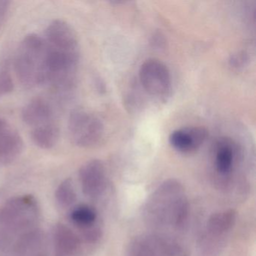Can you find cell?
Listing matches in <instances>:
<instances>
[{
	"mask_svg": "<svg viewBox=\"0 0 256 256\" xmlns=\"http://www.w3.org/2000/svg\"><path fill=\"white\" fill-rule=\"evenodd\" d=\"M188 212V204L184 188L176 180L163 182L146 204L148 222L155 226L184 224Z\"/></svg>",
	"mask_w": 256,
	"mask_h": 256,
	"instance_id": "6da1fadb",
	"label": "cell"
},
{
	"mask_svg": "<svg viewBox=\"0 0 256 256\" xmlns=\"http://www.w3.org/2000/svg\"><path fill=\"white\" fill-rule=\"evenodd\" d=\"M46 41L36 34L26 36L20 42L14 61L16 74L28 88L46 84Z\"/></svg>",
	"mask_w": 256,
	"mask_h": 256,
	"instance_id": "7a4b0ae2",
	"label": "cell"
},
{
	"mask_svg": "<svg viewBox=\"0 0 256 256\" xmlns=\"http://www.w3.org/2000/svg\"><path fill=\"white\" fill-rule=\"evenodd\" d=\"M40 212L38 200L32 194L14 196L0 206V232L17 236L34 228Z\"/></svg>",
	"mask_w": 256,
	"mask_h": 256,
	"instance_id": "3957f363",
	"label": "cell"
},
{
	"mask_svg": "<svg viewBox=\"0 0 256 256\" xmlns=\"http://www.w3.org/2000/svg\"><path fill=\"white\" fill-rule=\"evenodd\" d=\"M68 132L72 142L80 148H92L98 144L104 134L102 121L94 114L76 109L68 119Z\"/></svg>",
	"mask_w": 256,
	"mask_h": 256,
	"instance_id": "277c9868",
	"label": "cell"
},
{
	"mask_svg": "<svg viewBox=\"0 0 256 256\" xmlns=\"http://www.w3.org/2000/svg\"><path fill=\"white\" fill-rule=\"evenodd\" d=\"M140 84L149 95L166 98L172 90V76L167 66L160 60L150 58L139 68Z\"/></svg>",
	"mask_w": 256,
	"mask_h": 256,
	"instance_id": "5b68a950",
	"label": "cell"
},
{
	"mask_svg": "<svg viewBox=\"0 0 256 256\" xmlns=\"http://www.w3.org/2000/svg\"><path fill=\"white\" fill-rule=\"evenodd\" d=\"M180 250L172 241L161 236L137 238L130 246L128 256H178Z\"/></svg>",
	"mask_w": 256,
	"mask_h": 256,
	"instance_id": "8992f818",
	"label": "cell"
},
{
	"mask_svg": "<svg viewBox=\"0 0 256 256\" xmlns=\"http://www.w3.org/2000/svg\"><path fill=\"white\" fill-rule=\"evenodd\" d=\"M79 179L82 191L90 198L101 196L107 184V174L104 163L92 160L85 163L79 172Z\"/></svg>",
	"mask_w": 256,
	"mask_h": 256,
	"instance_id": "52a82bcc",
	"label": "cell"
},
{
	"mask_svg": "<svg viewBox=\"0 0 256 256\" xmlns=\"http://www.w3.org/2000/svg\"><path fill=\"white\" fill-rule=\"evenodd\" d=\"M46 44L48 47L68 52H80L78 40L71 25L62 20H54L48 26Z\"/></svg>",
	"mask_w": 256,
	"mask_h": 256,
	"instance_id": "ba28073f",
	"label": "cell"
},
{
	"mask_svg": "<svg viewBox=\"0 0 256 256\" xmlns=\"http://www.w3.org/2000/svg\"><path fill=\"white\" fill-rule=\"evenodd\" d=\"M208 136V130L204 127H185L172 132L168 140L172 148L178 152L190 154L198 150Z\"/></svg>",
	"mask_w": 256,
	"mask_h": 256,
	"instance_id": "9c48e42d",
	"label": "cell"
},
{
	"mask_svg": "<svg viewBox=\"0 0 256 256\" xmlns=\"http://www.w3.org/2000/svg\"><path fill=\"white\" fill-rule=\"evenodd\" d=\"M24 150V142L17 130L0 118V164H6L17 160Z\"/></svg>",
	"mask_w": 256,
	"mask_h": 256,
	"instance_id": "30bf717a",
	"label": "cell"
},
{
	"mask_svg": "<svg viewBox=\"0 0 256 256\" xmlns=\"http://www.w3.org/2000/svg\"><path fill=\"white\" fill-rule=\"evenodd\" d=\"M44 235L36 227L18 235L12 245V256H36L44 252Z\"/></svg>",
	"mask_w": 256,
	"mask_h": 256,
	"instance_id": "8fae6325",
	"label": "cell"
},
{
	"mask_svg": "<svg viewBox=\"0 0 256 256\" xmlns=\"http://www.w3.org/2000/svg\"><path fill=\"white\" fill-rule=\"evenodd\" d=\"M53 244L54 256H78L82 247L77 234L62 223L54 228Z\"/></svg>",
	"mask_w": 256,
	"mask_h": 256,
	"instance_id": "7c38bea8",
	"label": "cell"
},
{
	"mask_svg": "<svg viewBox=\"0 0 256 256\" xmlns=\"http://www.w3.org/2000/svg\"><path fill=\"white\" fill-rule=\"evenodd\" d=\"M53 108L44 98L38 97L31 100L22 110V120L34 128L53 121Z\"/></svg>",
	"mask_w": 256,
	"mask_h": 256,
	"instance_id": "4fadbf2b",
	"label": "cell"
},
{
	"mask_svg": "<svg viewBox=\"0 0 256 256\" xmlns=\"http://www.w3.org/2000/svg\"><path fill=\"white\" fill-rule=\"evenodd\" d=\"M236 148L228 138H223L217 144L215 154V166L216 172L222 176L232 172L234 163Z\"/></svg>",
	"mask_w": 256,
	"mask_h": 256,
	"instance_id": "5bb4252c",
	"label": "cell"
},
{
	"mask_svg": "<svg viewBox=\"0 0 256 256\" xmlns=\"http://www.w3.org/2000/svg\"><path fill=\"white\" fill-rule=\"evenodd\" d=\"M60 132L54 121L35 127L31 132V138L34 143L41 149L53 148L59 142Z\"/></svg>",
	"mask_w": 256,
	"mask_h": 256,
	"instance_id": "9a60e30c",
	"label": "cell"
},
{
	"mask_svg": "<svg viewBox=\"0 0 256 256\" xmlns=\"http://www.w3.org/2000/svg\"><path fill=\"white\" fill-rule=\"evenodd\" d=\"M236 221V212L232 210L217 212L210 217L208 230L212 236H220L228 232Z\"/></svg>",
	"mask_w": 256,
	"mask_h": 256,
	"instance_id": "2e32d148",
	"label": "cell"
},
{
	"mask_svg": "<svg viewBox=\"0 0 256 256\" xmlns=\"http://www.w3.org/2000/svg\"><path fill=\"white\" fill-rule=\"evenodd\" d=\"M70 218L74 226L83 232L92 228L97 220V212L92 206L86 204L78 205L72 208Z\"/></svg>",
	"mask_w": 256,
	"mask_h": 256,
	"instance_id": "e0dca14e",
	"label": "cell"
},
{
	"mask_svg": "<svg viewBox=\"0 0 256 256\" xmlns=\"http://www.w3.org/2000/svg\"><path fill=\"white\" fill-rule=\"evenodd\" d=\"M56 202L62 208H70L77 200V194L72 181L70 178L60 184L55 192Z\"/></svg>",
	"mask_w": 256,
	"mask_h": 256,
	"instance_id": "ac0fdd59",
	"label": "cell"
},
{
	"mask_svg": "<svg viewBox=\"0 0 256 256\" xmlns=\"http://www.w3.org/2000/svg\"><path fill=\"white\" fill-rule=\"evenodd\" d=\"M14 90V82L11 73L7 68L0 70V97L5 96Z\"/></svg>",
	"mask_w": 256,
	"mask_h": 256,
	"instance_id": "d6986e66",
	"label": "cell"
},
{
	"mask_svg": "<svg viewBox=\"0 0 256 256\" xmlns=\"http://www.w3.org/2000/svg\"><path fill=\"white\" fill-rule=\"evenodd\" d=\"M10 8V2H8V1H0V29L2 28L6 19Z\"/></svg>",
	"mask_w": 256,
	"mask_h": 256,
	"instance_id": "ffe728a7",
	"label": "cell"
},
{
	"mask_svg": "<svg viewBox=\"0 0 256 256\" xmlns=\"http://www.w3.org/2000/svg\"><path fill=\"white\" fill-rule=\"evenodd\" d=\"M247 56L244 53L238 54L232 56L230 59V62L232 66L241 67L245 65V62L247 61Z\"/></svg>",
	"mask_w": 256,
	"mask_h": 256,
	"instance_id": "44dd1931",
	"label": "cell"
},
{
	"mask_svg": "<svg viewBox=\"0 0 256 256\" xmlns=\"http://www.w3.org/2000/svg\"><path fill=\"white\" fill-rule=\"evenodd\" d=\"M36 256H47V254H46V252H42Z\"/></svg>",
	"mask_w": 256,
	"mask_h": 256,
	"instance_id": "7402d4cb",
	"label": "cell"
},
{
	"mask_svg": "<svg viewBox=\"0 0 256 256\" xmlns=\"http://www.w3.org/2000/svg\"><path fill=\"white\" fill-rule=\"evenodd\" d=\"M180 256H186V254H181Z\"/></svg>",
	"mask_w": 256,
	"mask_h": 256,
	"instance_id": "603a6c76",
	"label": "cell"
}]
</instances>
